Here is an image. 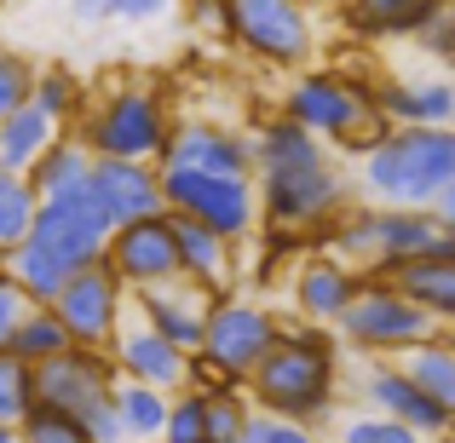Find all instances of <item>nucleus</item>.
Masks as SVG:
<instances>
[{"instance_id":"de8ad7c7","label":"nucleus","mask_w":455,"mask_h":443,"mask_svg":"<svg viewBox=\"0 0 455 443\" xmlns=\"http://www.w3.org/2000/svg\"><path fill=\"white\" fill-rule=\"evenodd\" d=\"M450 340H455V334H450Z\"/></svg>"},{"instance_id":"c756f323","label":"nucleus","mask_w":455,"mask_h":443,"mask_svg":"<svg viewBox=\"0 0 455 443\" xmlns=\"http://www.w3.org/2000/svg\"><path fill=\"white\" fill-rule=\"evenodd\" d=\"M64 352H69L64 322H58L52 311H41V305L23 311V322L12 328V340H6V357H18V363H29V368L52 363V357H64Z\"/></svg>"},{"instance_id":"473e14b6","label":"nucleus","mask_w":455,"mask_h":443,"mask_svg":"<svg viewBox=\"0 0 455 443\" xmlns=\"http://www.w3.org/2000/svg\"><path fill=\"white\" fill-rule=\"evenodd\" d=\"M116 415H122L127 438H156V443H162V426H167V398H162V392L122 380V386H116Z\"/></svg>"},{"instance_id":"1a4fd4ad","label":"nucleus","mask_w":455,"mask_h":443,"mask_svg":"<svg viewBox=\"0 0 455 443\" xmlns=\"http://www.w3.org/2000/svg\"><path fill=\"white\" fill-rule=\"evenodd\" d=\"M334 328H340L346 345H357V352H369V357H410L415 345L444 334L421 305H410L392 282H375V277L363 282V294L352 299V311H346Z\"/></svg>"},{"instance_id":"ddd939ff","label":"nucleus","mask_w":455,"mask_h":443,"mask_svg":"<svg viewBox=\"0 0 455 443\" xmlns=\"http://www.w3.org/2000/svg\"><path fill=\"white\" fill-rule=\"evenodd\" d=\"M116 386H122V375H116L110 352H81V345H69L64 357L35 368V403L69 415V421H87L99 403L116 398Z\"/></svg>"},{"instance_id":"6e6552de","label":"nucleus","mask_w":455,"mask_h":443,"mask_svg":"<svg viewBox=\"0 0 455 443\" xmlns=\"http://www.w3.org/2000/svg\"><path fill=\"white\" fill-rule=\"evenodd\" d=\"M225 35L248 58H259L271 69H294V75L317 52V18L294 0H231L225 6Z\"/></svg>"},{"instance_id":"79ce46f5","label":"nucleus","mask_w":455,"mask_h":443,"mask_svg":"<svg viewBox=\"0 0 455 443\" xmlns=\"http://www.w3.org/2000/svg\"><path fill=\"white\" fill-rule=\"evenodd\" d=\"M23 311H29V299L18 294V282L0 271V352H6V340H12V328L23 322Z\"/></svg>"},{"instance_id":"5701e85b","label":"nucleus","mask_w":455,"mask_h":443,"mask_svg":"<svg viewBox=\"0 0 455 443\" xmlns=\"http://www.w3.org/2000/svg\"><path fill=\"white\" fill-rule=\"evenodd\" d=\"M23 178H29L35 202H52V196H69V190H87L92 185V150L81 145L76 133H58L52 145H46V155Z\"/></svg>"},{"instance_id":"20e7f679","label":"nucleus","mask_w":455,"mask_h":443,"mask_svg":"<svg viewBox=\"0 0 455 443\" xmlns=\"http://www.w3.org/2000/svg\"><path fill=\"white\" fill-rule=\"evenodd\" d=\"M369 190V208H433L438 196L455 185V162H450V133H433V127H392L375 150L357 167Z\"/></svg>"},{"instance_id":"f257e3e1","label":"nucleus","mask_w":455,"mask_h":443,"mask_svg":"<svg viewBox=\"0 0 455 443\" xmlns=\"http://www.w3.org/2000/svg\"><path fill=\"white\" fill-rule=\"evenodd\" d=\"M243 398L254 415H277V421L294 426H329L334 403H340V357H334V340L311 322H289L277 334L259 368L243 380Z\"/></svg>"},{"instance_id":"7ed1b4c3","label":"nucleus","mask_w":455,"mask_h":443,"mask_svg":"<svg viewBox=\"0 0 455 443\" xmlns=\"http://www.w3.org/2000/svg\"><path fill=\"white\" fill-rule=\"evenodd\" d=\"M69 133L92 150V162L156 167L167 150V133H173V115H167V99L150 81H116L104 92H87V110Z\"/></svg>"},{"instance_id":"49530a36","label":"nucleus","mask_w":455,"mask_h":443,"mask_svg":"<svg viewBox=\"0 0 455 443\" xmlns=\"http://www.w3.org/2000/svg\"><path fill=\"white\" fill-rule=\"evenodd\" d=\"M450 162H455V127H450Z\"/></svg>"},{"instance_id":"ea45409f","label":"nucleus","mask_w":455,"mask_h":443,"mask_svg":"<svg viewBox=\"0 0 455 443\" xmlns=\"http://www.w3.org/2000/svg\"><path fill=\"white\" fill-rule=\"evenodd\" d=\"M243 443H323V432H311V426H294V421H277V415H248Z\"/></svg>"},{"instance_id":"a211bd4d","label":"nucleus","mask_w":455,"mask_h":443,"mask_svg":"<svg viewBox=\"0 0 455 443\" xmlns=\"http://www.w3.org/2000/svg\"><path fill=\"white\" fill-rule=\"evenodd\" d=\"M363 271H352L346 259H334L329 248L323 254H306L300 265H294L289 277V294H294V311L300 317H311V328L317 322H340L346 311H352V299L363 294Z\"/></svg>"},{"instance_id":"f8f14e48","label":"nucleus","mask_w":455,"mask_h":443,"mask_svg":"<svg viewBox=\"0 0 455 443\" xmlns=\"http://www.w3.org/2000/svg\"><path fill=\"white\" fill-rule=\"evenodd\" d=\"M167 173H213V178H254V138L243 127L225 122H202V115H185L167 133L162 162Z\"/></svg>"},{"instance_id":"9b49d317","label":"nucleus","mask_w":455,"mask_h":443,"mask_svg":"<svg viewBox=\"0 0 455 443\" xmlns=\"http://www.w3.org/2000/svg\"><path fill=\"white\" fill-rule=\"evenodd\" d=\"M46 311L64 322L69 345H81V352H110L122 322H127V289L110 277V265H87L64 282V294Z\"/></svg>"},{"instance_id":"a878e982","label":"nucleus","mask_w":455,"mask_h":443,"mask_svg":"<svg viewBox=\"0 0 455 443\" xmlns=\"http://www.w3.org/2000/svg\"><path fill=\"white\" fill-rule=\"evenodd\" d=\"M398 368L415 380V386L427 392V398L438 403V409L455 421V340L450 334H438V340H427V345H415L410 357H398Z\"/></svg>"},{"instance_id":"2f4dec72","label":"nucleus","mask_w":455,"mask_h":443,"mask_svg":"<svg viewBox=\"0 0 455 443\" xmlns=\"http://www.w3.org/2000/svg\"><path fill=\"white\" fill-rule=\"evenodd\" d=\"M35 190H29V178L23 173H6L0 167V259L6 254H18L23 242H29V231H35Z\"/></svg>"},{"instance_id":"39448f33","label":"nucleus","mask_w":455,"mask_h":443,"mask_svg":"<svg viewBox=\"0 0 455 443\" xmlns=\"http://www.w3.org/2000/svg\"><path fill=\"white\" fill-rule=\"evenodd\" d=\"M283 322L271 317V305L243 294H220L208 311V328H202V352H196V380L202 386H236L259 368V357L277 345Z\"/></svg>"},{"instance_id":"7c9ffc66","label":"nucleus","mask_w":455,"mask_h":443,"mask_svg":"<svg viewBox=\"0 0 455 443\" xmlns=\"http://www.w3.org/2000/svg\"><path fill=\"white\" fill-rule=\"evenodd\" d=\"M0 271H6V277L18 282V294L29 299V305H41V311L52 305V299L64 294V282H69V271H58L35 242H23L18 254H6V259H0Z\"/></svg>"},{"instance_id":"cd10ccee","label":"nucleus","mask_w":455,"mask_h":443,"mask_svg":"<svg viewBox=\"0 0 455 443\" xmlns=\"http://www.w3.org/2000/svg\"><path fill=\"white\" fill-rule=\"evenodd\" d=\"M29 104L58 127V133H69V127L81 122V110H87V81H81L76 69H64V64H46V69H35V99Z\"/></svg>"},{"instance_id":"4be33fe9","label":"nucleus","mask_w":455,"mask_h":443,"mask_svg":"<svg viewBox=\"0 0 455 443\" xmlns=\"http://www.w3.org/2000/svg\"><path fill=\"white\" fill-rule=\"evenodd\" d=\"M438 236H444V225H438L433 208H403V213L380 208V254H375V271H369V277H387V271H398V265L433 259Z\"/></svg>"},{"instance_id":"b1692460","label":"nucleus","mask_w":455,"mask_h":443,"mask_svg":"<svg viewBox=\"0 0 455 443\" xmlns=\"http://www.w3.org/2000/svg\"><path fill=\"white\" fill-rule=\"evenodd\" d=\"M375 282H392V289L410 299V305H421L438 328L455 322V265L450 259H415V265H398V271H387V277H375Z\"/></svg>"},{"instance_id":"412c9836","label":"nucleus","mask_w":455,"mask_h":443,"mask_svg":"<svg viewBox=\"0 0 455 443\" xmlns=\"http://www.w3.org/2000/svg\"><path fill=\"white\" fill-rule=\"evenodd\" d=\"M167 225H173L179 277H185V282H196V289H208L213 299H220V294L236 282V248L225 242V236H213L208 225L179 219V213H167Z\"/></svg>"},{"instance_id":"72a5a7b5","label":"nucleus","mask_w":455,"mask_h":443,"mask_svg":"<svg viewBox=\"0 0 455 443\" xmlns=\"http://www.w3.org/2000/svg\"><path fill=\"white\" fill-rule=\"evenodd\" d=\"M29 409H35V368L0 352V426L18 432L29 421Z\"/></svg>"},{"instance_id":"423d86ee","label":"nucleus","mask_w":455,"mask_h":443,"mask_svg":"<svg viewBox=\"0 0 455 443\" xmlns=\"http://www.w3.org/2000/svg\"><path fill=\"white\" fill-rule=\"evenodd\" d=\"M259 190V225L271 231H311V225H334L352 208V173L340 162L317 167H289V173H254Z\"/></svg>"},{"instance_id":"bb28decb","label":"nucleus","mask_w":455,"mask_h":443,"mask_svg":"<svg viewBox=\"0 0 455 443\" xmlns=\"http://www.w3.org/2000/svg\"><path fill=\"white\" fill-rule=\"evenodd\" d=\"M52 138H58V127L46 122L35 104H23L18 115H6V122H0V167H6V173H29V167L46 155Z\"/></svg>"},{"instance_id":"c85d7f7f","label":"nucleus","mask_w":455,"mask_h":443,"mask_svg":"<svg viewBox=\"0 0 455 443\" xmlns=\"http://www.w3.org/2000/svg\"><path fill=\"white\" fill-rule=\"evenodd\" d=\"M329 254L346 259L352 271H375V254H380V208H346L340 219H334V236H329Z\"/></svg>"},{"instance_id":"f704fd0d","label":"nucleus","mask_w":455,"mask_h":443,"mask_svg":"<svg viewBox=\"0 0 455 443\" xmlns=\"http://www.w3.org/2000/svg\"><path fill=\"white\" fill-rule=\"evenodd\" d=\"M208 392V443H243L248 432V398L236 386H202Z\"/></svg>"},{"instance_id":"0eeeda50","label":"nucleus","mask_w":455,"mask_h":443,"mask_svg":"<svg viewBox=\"0 0 455 443\" xmlns=\"http://www.w3.org/2000/svg\"><path fill=\"white\" fill-rule=\"evenodd\" d=\"M156 173H162V202H167V213L208 225V231L225 236L231 248H243V242H254V236H259V190H254V178L167 173V167H156Z\"/></svg>"},{"instance_id":"37998d69","label":"nucleus","mask_w":455,"mask_h":443,"mask_svg":"<svg viewBox=\"0 0 455 443\" xmlns=\"http://www.w3.org/2000/svg\"><path fill=\"white\" fill-rule=\"evenodd\" d=\"M104 12H110V23H150L167 12V0H104Z\"/></svg>"},{"instance_id":"393cba45","label":"nucleus","mask_w":455,"mask_h":443,"mask_svg":"<svg viewBox=\"0 0 455 443\" xmlns=\"http://www.w3.org/2000/svg\"><path fill=\"white\" fill-rule=\"evenodd\" d=\"M444 6V0H357L352 12H346V23H352L357 35H369V41H392V35H421L427 23H433V12Z\"/></svg>"},{"instance_id":"2eb2a0df","label":"nucleus","mask_w":455,"mask_h":443,"mask_svg":"<svg viewBox=\"0 0 455 443\" xmlns=\"http://www.w3.org/2000/svg\"><path fill=\"white\" fill-rule=\"evenodd\" d=\"M110 363H116L122 380L150 386V392H162V398H179V392L196 386V357H185L167 340H156L139 317L122 322V334H116V345H110Z\"/></svg>"},{"instance_id":"6ab92c4d","label":"nucleus","mask_w":455,"mask_h":443,"mask_svg":"<svg viewBox=\"0 0 455 443\" xmlns=\"http://www.w3.org/2000/svg\"><path fill=\"white\" fill-rule=\"evenodd\" d=\"M92 196H99V208L110 213V225L122 231V225H145L156 213H167L162 202V173L145 162H92Z\"/></svg>"},{"instance_id":"a19ab883","label":"nucleus","mask_w":455,"mask_h":443,"mask_svg":"<svg viewBox=\"0 0 455 443\" xmlns=\"http://www.w3.org/2000/svg\"><path fill=\"white\" fill-rule=\"evenodd\" d=\"M415 46H421V52H433V58H450V64H455V0L433 12V23L415 35Z\"/></svg>"},{"instance_id":"f03ea898","label":"nucleus","mask_w":455,"mask_h":443,"mask_svg":"<svg viewBox=\"0 0 455 443\" xmlns=\"http://www.w3.org/2000/svg\"><path fill=\"white\" fill-rule=\"evenodd\" d=\"M283 122H294L317 145L352 150V155H369L392 133L375 110V87L340 75V69H300L283 92Z\"/></svg>"},{"instance_id":"dca6fc26","label":"nucleus","mask_w":455,"mask_h":443,"mask_svg":"<svg viewBox=\"0 0 455 443\" xmlns=\"http://www.w3.org/2000/svg\"><path fill=\"white\" fill-rule=\"evenodd\" d=\"M357 392L369 398V415H387V421H398L403 432H415L421 443L455 432V421L438 409L433 398H427L421 386H415L410 375H403L398 363H369V375L357 380Z\"/></svg>"},{"instance_id":"c9c22d12","label":"nucleus","mask_w":455,"mask_h":443,"mask_svg":"<svg viewBox=\"0 0 455 443\" xmlns=\"http://www.w3.org/2000/svg\"><path fill=\"white\" fill-rule=\"evenodd\" d=\"M162 443H208V392L190 386L179 398H167V426Z\"/></svg>"},{"instance_id":"4468645a","label":"nucleus","mask_w":455,"mask_h":443,"mask_svg":"<svg viewBox=\"0 0 455 443\" xmlns=\"http://www.w3.org/2000/svg\"><path fill=\"white\" fill-rule=\"evenodd\" d=\"M104 265L110 277L122 282L127 294H150V289H167L179 282V254H173V225L167 213H156L145 225H122L104 248Z\"/></svg>"},{"instance_id":"c03bdc74","label":"nucleus","mask_w":455,"mask_h":443,"mask_svg":"<svg viewBox=\"0 0 455 443\" xmlns=\"http://www.w3.org/2000/svg\"><path fill=\"white\" fill-rule=\"evenodd\" d=\"M433 213H438V225H444V231H455V185L433 202Z\"/></svg>"},{"instance_id":"aec40b11","label":"nucleus","mask_w":455,"mask_h":443,"mask_svg":"<svg viewBox=\"0 0 455 443\" xmlns=\"http://www.w3.org/2000/svg\"><path fill=\"white\" fill-rule=\"evenodd\" d=\"M375 110L387 127H433V133H450L455 127V81H380Z\"/></svg>"},{"instance_id":"9d476101","label":"nucleus","mask_w":455,"mask_h":443,"mask_svg":"<svg viewBox=\"0 0 455 443\" xmlns=\"http://www.w3.org/2000/svg\"><path fill=\"white\" fill-rule=\"evenodd\" d=\"M110 236H116V225H110V213L99 208V196H92V190H69V196H52V202L35 208L29 242L41 248L58 271L76 277V271H87V265H104Z\"/></svg>"},{"instance_id":"a18cd8bd","label":"nucleus","mask_w":455,"mask_h":443,"mask_svg":"<svg viewBox=\"0 0 455 443\" xmlns=\"http://www.w3.org/2000/svg\"><path fill=\"white\" fill-rule=\"evenodd\" d=\"M0 443H18V432H6V426H0Z\"/></svg>"},{"instance_id":"58836bf2","label":"nucleus","mask_w":455,"mask_h":443,"mask_svg":"<svg viewBox=\"0 0 455 443\" xmlns=\"http://www.w3.org/2000/svg\"><path fill=\"white\" fill-rule=\"evenodd\" d=\"M18 443H92V438H87V426H81V421H69V415L41 409V403H35L29 421L18 426Z\"/></svg>"},{"instance_id":"4c0bfd02","label":"nucleus","mask_w":455,"mask_h":443,"mask_svg":"<svg viewBox=\"0 0 455 443\" xmlns=\"http://www.w3.org/2000/svg\"><path fill=\"white\" fill-rule=\"evenodd\" d=\"M329 443H421V438L403 432V426L387 421V415H340Z\"/></svg>"},{"instance_id":"f3484780","label":"nucleus","mask_w":455,"mask_h":443,"mask_svg":"<svg viewBox=\"0 0 455 443\" xmlns=\"http://www.w3.org/2000/svg\"><path fill=\"white\" fill-rule=\"evenodd\" d=\"M208 311H213V294L196 289V282H167V289H150V294H133V317L145 322L156 340H167L173 352L196 357L202 352V328H208Z\"/></svg>"},{"instance_id":"e433bc0d","label":"nucleus","mask_w":455,"mask_h":443,"mask_svg":"<svg viewBox=\"0 0 455 443\" xmlns=\"http://www.w3.org/2000/svg\"><path fill=\"white\" fill-rule=\"evenodd\" d=\"M29 99H35V64L12 46H0V122L18 115Z\"/></svg>"}]
</instances>
